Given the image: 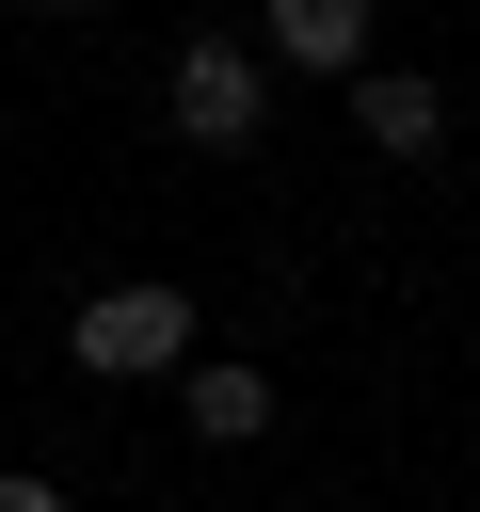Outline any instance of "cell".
Segmentation results:
<instances>
[{
	"instance_id": "1",
	"label": "cell",
	"mask_w": 480,
	"mask_h": 512,
	"mask_svg": "<svg viewBox=\"0 0 480 512\" xmlns=\"http://www.w3.org/2000/svg\"><path fill=\"white\" fill-rule=\"evenodd\" d=\"M64 352L96 368V384H160V368H192V304L144 272V288H96L80 320H64Z\"/></svg>"
},
{
	"instance_id": "6",
	"label": "cell",
	"mask_w": 480,
	"mask_h": 512,
	"mask_svg": "<svg viewBox=\"0 0 480 512\" xmlns=\"http://www.w3.org/2000/svg\"><path fill=\"white\" fill-rule=\"evenodd\" d=\"M0 512H64V480H32V464H16V480H0Z\"/></svg>"
},
{
	"instance_id": "5",
	"label": "cell",
	"mask_w": 480,
	"mask_h": 512,
	"mask_svg": "<svg viewBox=\"0 0 480 512\" xmlns=\"http://www.w3.org/2000/svg\"><path fill=\"white\" fill-rule=\"evenodd\" d=\"M176 400H192V432H208V448H256V432H272V368H240V352L176 368Z\"/></svg>"
},
{
	"instance_id": "4",
	"label": "cell",
	"mask_w": 480,
	"mask_h": 512,
	"mask_svg": "<svg viewBox=\"0 0 480 512\" xmlns=\"http://www.w3.org/2000/svg\"><path fill=\"white\" fill-rule=\"evenodd\" d=\"M256 16H272V64H304V80L368 64V0H256Z\"/></svg>"
},
{
	"instance_id": "2",
	"label": "cell",
	"mask_w": 480,
	"mask_h": 512,
	"mask_svg": "<svg viewBox=\"0 0 480 512\" xmlns=\"http://www.w3.org/2000/svg\"><path fill=\"white\" fill-rule=\"evenodd\" d=\"M160 112H176V144H256V128H272V64L224 48V32H192L176 80H160Z\"/></svg>"
},
{
	"instance_id": "7",
	"label": "cell",
	"mask_w": 480,
	"mask_h": 512,
	"mask_svg": "<svg viewBox=\"0 0 480 512\" xmlns=\"http://www.w3.org/2000/svg\"><path fill=\"white\" fill-rule=\"evenodd\" d=\"M48 16H80V0H48Z\"/></svg>"
},
{
	"instance_id": "3",
	"label": "cell",
	"mask_w": 480,
	"mask_h": 512,
	"mask_svg": "<svg viewBox=\"0 0 480 512\" xmlns=\"http://www.w3.org/2000/svg\"><path fill=\"white\" fill-rule=\"evenodd\" d=\"M352 144H368V160H432V144H448V80H416V64H352Z\"/></svg>"
}]
</instances>
